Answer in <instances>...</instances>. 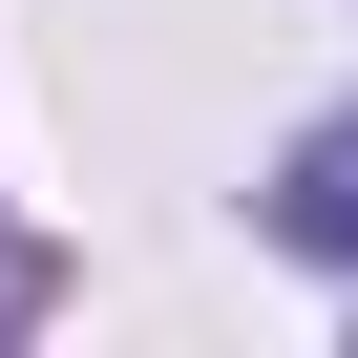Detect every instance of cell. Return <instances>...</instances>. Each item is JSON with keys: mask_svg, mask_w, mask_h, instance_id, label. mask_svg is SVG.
<instances>
[{"mask_svg": "<svg viewBox=\"0 0 358 358\" xmlns=\"http://www.w3.org/2000/svg\"><path fill=\"white\" fill-rule=\"evenodd\" d=\"M274 232H295V253H337V274H358V106H337V127H295V148H274Z\"/></svg>", "mask_w": 358, "mask_h": 358, "instance_id": "cell-1", "label": "cell"}]
</instances>
